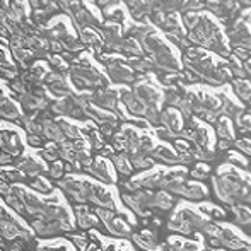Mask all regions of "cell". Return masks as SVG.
Segmentation results:
<instances>
[{
  "instance_id": "7c38bea8",
  "label": "cell",
  "mask_w": 251,
  "mask_h": 251,
  "mask_svg": "<svg viewBox=\"0 0 251 251\" xmlns=\"http://www.w3.org/2000/svg\"><path fill=\"white\" fill-rule=\"evenodd\" d=\"M75 222H77V226L82 229H93L94 226L98 224V217L91 214L87 207L79 205V207L75 208Z\"/></svg>"
},
{
  "instance_id": "44dd1931",
  "label": "cell",
  "mask_w": 251,
  "mask_h": 251,
  "mask_svg": "<svg viewBox=\"0 0 251 251\" xmlns=\"http://www.w3.org/2000/svg\"><path fill=\"white\" fill-rule=\"evenodd\" d=\"M56 123H58L60 130H62V133H63L65 139H70V140L82 139V132H80L75 125H70V123H67V122H56Z\"/></svg>"
},
{
  "instance_id": "ffe728a7",
  "label": "cell",
  "mask_w": 251,
  "mask_h": 251,
  "mask_svg": "<svg viewBox=\"0 0 251 251\" xmlns=\"http://www.w3.org/2000/svg\"><path fill=\"white\" fill-rule=\"evenodd\" d=\"M128 161L133 169H149L152 168V164H154V161H152L151 157L139 155V154H128Z\"/></svg>"
},
{
  "instance_id": "d6a6232c",
  "label": "cell",
  "mask_w": 251,
  "mask_h": 251,
  "mask_svg": "<svg viewBox=\"0 0 251 251\" xmlns=\"http://www.w3.org/2000/svg\"><path fill=\"white\" fill-rule=\"evenodd\" d=\"M74 245L77 246L79 251H82L87 246V241H86V238H82V236H74Z\"/></svg>"
},
{
  "instance_id": "277c9868",
  "label": "cell",
  "mask_w": 251,
  "mask_h": 251,
  "mask_svg": "<svg viewBox=\"0 0 251 251\" xmlns=\"http://www.w3.org/2000/svg\"><path fill=\"white\" fill-rule=\"evenodd\" d=\"M16 190L21 195V200H23L27 215H34V217H38L40 212H41V208L45 207L43 197H41L40 193L33 192V190H26L24 186H19V185H16Z\"/></svg>"
},
{
  "instance_id": "5b68a950",
  "label": "cell",
  "mask_w": 251,
  "mask_h": 251,
  "mask_svg": "<svg viewBox=\"0 0 251 251\" xmlns=\"http://www.w3.org/2000/svg\"><path fill=\"white\" fill-rule=\"evenodd\" d=\"M87 173L93 175L98 181L104 183V185H113V183H116L115 168H113L106 159H96V161H93V164L87 168Z\"/></svg>"
},
{
  "instance_id": "4316f807",
  "label": "cell",
  "mask_w": 251,
  "mask_h": 251,
  "mask_svg": "<svg viewBox=\"0 0 251 251\" xmlns=\"http://www.w3.org/2000/svg\"><path fill=\"white\" fill-rule=\"evenodd\" d=\"M3 176H5L7 179H9L10 183H21L24 178H26V175H24L23 171H19V169H5L3 171Z\"/></svg>"
},
{
  "instance_id": "3957f363",
  "label": "cell",
  "mask_w": 251,
  "mask_h": 251,
  "mask_svg": "<svg viewBox=\"0 0 251 251\" xmlns=\"http://www.w3.org/2000/svg\"><path fill=\"white\" fill-rule=\"evenodd\" d=\"M87 201L94 203L98 208H108V210L116 212V205L113 200V195L106 186H102L101 183L91 181L89 192H87Z\"/></svg>"
},
{
  "instance_id": "8992f818",
  "label": "cell",
  "mask_w": 251,
  "mask_h": 251,
  "mask_svg": "<svg viewBox=\"0 0 251 251\" xmlns=\"http://www.w3.org/2000/svg\"><path fill=\"white\" fill-rule=\"evenodd\" d=\"M0 149L16 159L23 152V140L19 133L9 128H0Z\"/></svg>"
},
{
  "instance_id": "7a4b0ae2",
  "label": "cell",
  "mask_w": 251,
  "mask_h": 251,
  "mask_svg": "<svg viewBox=\"0 0 251 251\" xmlns=\"http://www.w3.org/2000/svg\"><path fill=\"white\" fill-rule=\"evenodd\" d=\"M0 236L5 239L31 238L33 232H31L23 222H19L14 215H10L9 212H7V214L0 219Z\"/></svg>"
},
{
  "instance_id": "74e56055",
  "label": "cell",
  "mask_w": 251,
  "mask_h": 251,
  "mask_svg": "<svg viewBox=\"0 0 251 251\" xmlns=\"http://www.w3.org/2000/svg\"><path fill=\"white\" fill-rule=\"evenodd\" d=\"M102 251H120V248L116 245H109V246H106V248H102Z\"/></svg>"
},
{
  "instance_id": "9a60e30c",
  "label": "cell",
  "mask_w": 251,
  "mask_h": 251,
  "mask_svg": "<svg viewBox=\"0 0 251 251\" xmlns=\"http://www.w3.org/2000/svg\"><path fill=\"white\" fill-rule=\"evenodd\" d=\"M207 195V188L200 185V183H185L179 192V197H185L188 200H201Z\"/></svg>"
},
{
  "instance_id": "ba28073f",
  "label": "cell",
  "mask_w": 251,
  "mask_h": 251,
  "mask_svg": "<svg viewBox=\"0 0 251 251\" xmlns=\"http://www.w3.org/2000/svg\"><path fill=\"white\" fill-rule=\"evenodd\" d=\"M106 229H108L109 234L115 236V238H126V236L132 232V224H130L125 217L115 214V217L106 224Z\"/></svg>"
},
{
  "instance_id": "cb8c5ba5",
  "label": "cell",
  "mask_w": 251,
  "mask_h": 251,
  "mask_svg": "<svg viewBox=\"0 0 251 251\" xmlns=\"http://www.w3.org/2000/svg\"><path fill=\"white\" fill-rule=\"evenodd\" d=\"M58 157H60V152H58V147H55V146H48L41 151V159H43V161H48L50 164L55 161H58Z\"/></svg>"
},
{
  "instance_id": "e0dca14e",
  "label": "cell",
  "mask_w": 251,
  "mask_h": 251,
  "mask_svg": "<svg viewBox=\"0 0 251 251\" xmlns=\"http://www.w3.org/2000/svg\"><path fill=\"white\" fill-rule=\"evenodd\" d=\"M113 168H115V171L122 176H130L133 173V168L128 161V155H123V154L113 157Z\"/></svg>"
},
{
  "instance_id": "e575fe53",
  "label": "cell",
  "mask_w": 251,
  "mask_h": 251,
  "mask_svg": "<svg viewBox=\"0 0 251 251\" xmlns=\"http://www.w3.org/2000/svg\"><path fill=\"white\" fill-rule=\"evenodd\" d=\"M238 147L243 152H246L248 155H251V144L248 142V140H241V142H238Z\"/></svg>"
},
{
  "instance_id": "d590c367",
  "label": "cell",
  "mask_w": 251,
  "mask_h": 251,
  "mask_svg": "<svg viewBox=\"0 0 251 251\" xmlns=\"http://www.w3.org/2000/svg\"><path fill=\"white\" fill-rule=\"evenodd\" d=\"M10 162H14V157L12 155H9V154H0V164L2 166H7V164H10Z\"/></svg>"
},
{
  "instance_id": "f1b7e54d",
  "label": "cell",
  "mask_w": 251,
  "mask_h": 251,
  "mask_svg": "<svg viewBox=\"0 0 251 251\" xmlns=\"http://www.w3.org/2000/svg\"><path fill=\"white\" fill-rule=\"evenodd\" d=\"M208 171H210V169H208L205 164H199V166H195V169H192V178L193 179H205L208 176Z\"/></svg>"
},
{
  "instance_id": "8d00e7d4",
  "label": "cell",
  "mask_w": 251,
  "mask_h": 251,
  "mask_svg": "<svg viewBox=\"0 0 251 251\" xmlns=\"http://www.w3.org/2000/svg\"><path fill=\"white\" fill-rule=\"evenodd\" d=\"M82 251H102V248L100 245H96V243H93V245H89V246H86Z\"/></svg>"
},
{
  "instance_id": "f35d334b",
  "label": "cell",
  "mask_w": 251,
  "mask_h": 251,
  "mask_svg": "<svg viewBox=\"0 0 251 251\" xmlns=\"http://www.w3.org/2000/svg\"><path fill=\"white\" fill-rule=\"evenodd\" d=\"M120 251H130V250H126V248H120Z\"/></svg>"
},
{
  "instance_id": "7402d4cb",
  "label": "cell",
  "mask_w": 251,
  "mask_h": 251,
  "mask_svg": "<svg viewBox=\"0 0 251 251\" xmlns=\"http://www.w3.org/2000/svg\"><path fill=\"white\" fill-rule=\"evenodd\" d=\"M31 190L36 193H40V195H45V193H50L53 190L51 183L48 181V179L41 178V176H38V178L33 179V183H31Z\"/></svg>"
},
{
  "instance_id": "2e32d148",
  "label": "cell",
  "mask_w": 251,
  "mask_h": 251,
  "mask_svg": "<svg viewBox=\"0 0 251 251\" xmlns=\"http://www.w3.org/2000/svg\"><path fill=\"white\" fill-rule=\"evenodd\" d=\"M164 169H161V171H154L151 173V175H146L142 176V178H139L137 181H139L140 188H146V190H152V188H161L162 185V179H164Z\"/></svg>"
},
{
  "instance_id": "5bb4252c",
  "label": "cell",
  "mask_w": 251,
  "mask_h": 251,
  "mask_svg": "<svg viewBox=\"0 0 251 251\" xmlns=\"http://www.w3.org/2000/svg\"><path fill=\"white\" fill-rule=\"evenodd\" d=\"M152 155H154L155 161L164 162V164H181V159H179V154H175L169 147L159 146L152 151Z\"/></svg>"
},
{
  "instance_id": "9c48e42d",
  "label": "cell",
  "mask_w": 251,
  "mask_h": 251,
  "mask_svg": "<svg viewBox=\"0 0 251 251\" xmlns=\"http://www.w3.org/2000/svg\"><path fill=\"white\" fill-rule=\"evenodd\" d=\"M31 229H33L34 234L41 236V238H50V236H56L63 232L58 222H48L43 221V219H36V221L31 222Z\"/></svg>"
},
{
  "instance_id": "f546056e",
  "label": "cell",
  "mask_w": 251,
  "mask_h": 251,
  "mask_svg": "<svg viewBox=\"0 0 251 251\" xmlns=\"http://www.w3.org/2000/svg\"><path fill=\"white\" fill-rule=\"evenodd\" d=\"M201 210H203L207 215H210V217H215V219H222L226 215L222 208H217V207H214V205H203V207H201Z\"/></svg>"
},
{
  "instance_id": "836d02e7",
  "label": "cell",
  "mask_w": 251,
  "mask_h": 251,
  "mask_svg": "<svg viewBox=\"0 0 251 251\" xmlns=\"http://www.w3.org/2000/svg\"><path fill=\"white\" fill-rule=\"evenodd\" d=\"M10 186H12V185H10V183H7L5 179H0V195L5 197L7 193L10 192Z\"/></svg>"
},
{
  "instance_id": "d6986e66",
  "label": "cell",
  "mask_w": 251,
  "mask_h": 251,
  "mask_svg": "<svg viewBox=\"0 0 251 251\" xmlns=\"http://www.w3.org/2000/svg\"><path fill=\"white\" fill-rule=\"evenodd\" d=\"M173 207V197L171 193L164 192V190H161V192H157L154 195V208H161V210H169V208Z\"/></svg>"
},
{
  "instance_id": "4fadbf2b",
  "label": "cell",
  "mask_w": 251,
  "mask_h": 251,
  "mask_svg": "<svg viewBox=\"0 0 251 251\" xmlns=\"http://www.w3.org/2000/svg\"><path fill=\"white\" fill-rule=\"evenodd\" d=\"M5 203H7V207L10 208V210L14 212V214H17V215H27V212H26V208H24V203H23V200H21V195L17 193V190H16V185L14 186H10V192L7 193L5 197Z\"/></svg>"
},
{
  "instance_id": "6da1fadb",
  "label": "cell",
  "mask_w": 251,
  "mask_h": 251,
  "mask_svg": "<svg viewBox=\"0 0 251 251\" xmlns=\"http://www.w3.org/2000/svg\"><path fill=\"white\" fill-rule=\"evenodd\" d=\"M91 179L79 178V176H67L62 178L58 183V188L65 193L67 197H70L77 203H86L87 201V192H89Z\"/></svg>"
},
{
  "instance_id": "8fae6325",
  "label": "cell",
  "mask_w": 251,
  "mask_h": 251,
  "mask_svg": "<svg viewBox=\"0 0 251 251\" xmlns=\"http://www.w3.org/2000/svg\"><path fill=\"white\" fill-rule=\"evenodd\" d=\"M133 243L144 251H159V243L155 236L149 231H142L139 234H133Z\"/></svg>"
},
{
  "instance_id": "ac0fdd59",
  "label": "cell",
  "mask_w": 251,
  "mask_h": 251,
  "mask_svg": "<svg viewBox=\"0 0 251 251\" xmlns=\"http://www.w3.org/2000/svg\"><path fill=\"white\" fill-rule=\"evenodd\" d=\"M0 115H2L3 118H7V120L19 118V115H21L19 106H17L14 101H10V100L2 101V102H0Z\"/></svg>"
},
{
  "instance_id": "83f0119b",
  "label": "cell",
  "mask_w": 251,
  "mask_h": 251,
  "mask_svg": "<svg viewBox=\"0 0 251 251\" xmlns=\"http://www.w3.org/2000/svg\"><path fill=\"white\" fill-rule=\"evenodd\" d=\"M115 214H116V212L108 210V208H98V210H96V217L100 219V221H101L104 226L108 224V222L111 221L113 217H115Z\"/></svg>"
},
{
  "instance_id": "484cf974",
  "label": "cell",
  "mask_w": 251,
  "mask_h": 251,
  "mask_svg": "<svg viewBox=\"0 0 251 251\" xmlns=\"http://www.w3.org/2000/svg\"><path fill=\"white\" fill-rule=\"evenodd\" d=\"M63 173H65V166L58 161L51 162L50 168H48V175H50V178H53V179H62Z\"/></svg>"
},
{
  "instance_id": "30bf717a",
  "label": "cell",
  "mask_w": 251,
  "mask_h": 251,
  "mask_svg": "<svg viewBox=\"0 0 251 251\" xmlns=\"http://www.w3.org/2000/svg\"><path fill=\"white\" fill-rule=\"evenodd\" d=\"M41 137H45V139L51 140V142H55V144H62L63 140H65L58 123L51 122V120H48V118H45L43 122H41Z\"/></svg>"
},
{
  "instance_id": "d4e9b609",
  "label": "cell",
  "mask_w": 251,
  "mask_h": 251,
  "mask_svg": "<svg viewBox=\"0 0 251 251\" xmlns=\"http://www.w3.org/2000/svg\"><path fill=\"white\" fill-rule=\"evenodd\" d=\"M40 251H74V246L69 243H50V245H40Z\"/></svg>"
},
{
  "instance_id": "1f68e13d",
  "label": "cell",
  "mask_w": 251,
  "mask_h": 251,
  "mask_svg": "<svg viewBox=\"0 0 251 251\" xmlns=\"http://www.w3.org/2000/svg\"><path fill=\"white\" fill-rule=\"evenodd\" d=\"M27 144L29 146H33V147H41L43 146V137L41 135H27Z\"/></svg>"
},
{
  "instance_id": "52a82bcc",
  "label": "cell",
  "mask_w": 251,
  "mask_h": 251,
  "mask_svg": "<svg viewBox=\"0 0 251 251\" xmlns=\"http://www.w3.org/2000/svg\"><path fill=\"white\" fill-rule=\"evenodd\" d=\"M16 166L19 171H23L29 178H38L45 171V164L41 161H38L34 155H23V157H19L16 161Z\"/></svg>"
},
{
  "instance_id": "603a6c76",
  "label": "cell",
  "mask_w": 251,
  "mask_h": 251,
  "mask_svg": "<svg viewBox=\"0 0 251 251\" xmlns=\"http://www.w3.org/2000/svg\"><path fill=\"white\" fill-rule=\"evenodd\" d=\"M236 214V222L238 224H251V208L245 207V205H238L234 208Z\"/></svg>"
},
{
  "instance_id": "4dcf8cb0",
  "label": "cell",
  "mask_w": 251,
  "mask_h": 251,
  "mask_svg": "<svg viewBox=\"0 0 251 251\" xmlns=\"http://www.w3.org/2000/svg\"><path fill=\"white\" fill-rule=\"evenodd\" d=\"M181 241H178V239H173V241H168L166 245L159 246V251H179L181 250Z\"/></svg>"
}]
</instances>
